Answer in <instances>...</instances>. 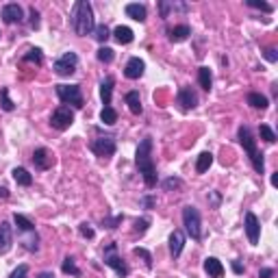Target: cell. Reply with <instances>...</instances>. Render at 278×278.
<instances>
[{"label":"cell","mask_w":278,"mask_h":278,"mask_svg":"<svg viewBox=\"0 0 278 278\" xmlns=\"http://www.w3.org/2000/svg\"><path fill=\"white\" fill-rule=\"evenodd\" d=\"M135 165L139 168V174L144 176V183L148 189L157 187L159 174H157V165L155 159H152V137H144L137 146V152H135Z\"/></svg>","instance_id":"1"},{"label":"cell","mask_w":278,"mask_h":278,"mask_svg":"<svg viewBox=\"0 0 278 278\" xmlns=\"http://www.w3.org/2000/svg\"><path fill=\"white\" fill-rule=\"evenodd\" d=\"M72 28L74 33L79 35V37H87V35H92V31L96 26H93V9L92 4L87 2V0H79V2L74 4L72 9Z\"/></svg>","instance_id":"2"},{"label":"cell","mask_w":278,"mask_h":278,"mask_svg":"<svg viewBox=\"0 0 278 278\" xmlns=\"http://www.w3.org/2000/svg\"><path fill=\"white\" fill-rule=\"evenodd\" d=\"M237 137H239V144L244 146V150L248 152V157H250V163H252L254 172H257V174H263L265 161H263V155L259 152V148H257V139L252 137V131H250L248 126H239Z\"/></svg>","instance_id":"3"},{"label":"cell","mask_w":278,"mask_h":278,"mask_svg":"<svg viewBox=\"0 0 278 278\" xmlns=\"http://www.w3.org/2000/svg\"><path fill=\"white\" fill-rule=\"evenodd\" d=\"M183 224H185V230L191 239L200 241L202 239V220H200V213L196 206H185L183 209Z\"/></svg>","instance_id":"4"},{"label":"cell","mask_w":278,"mask_h":278,"mask_svg":"<svg viewBox=\"0 0 278 278\" xmlns=\"http://www.w3.org/2000/svg\"><path fill=\"white\" fill-rule=\"evenodd\" d=\"M104 265H109V268L113 270L120 278H126L128 274H131L126 261H124L120 254H117V244H109L104 248Z\"/></svg>","instance_id":"5"},{"label":"cell","mask_w":278,"mask_h":278,"mask_svg":"<svg viewBox=\"0 0 278 278\" xmlns=\"http://www.w3.org/2000/svg\"><path fill=\"white\" fill-rule=\"evenodd\" d=\"M57 96L66 106H76V109H83L85 100H83V92H81V85H57Z\"/></svg>","instance_id":"6"},{"label":"cell","mask_w":278,"mask_h":278,"mask_svg":"<svg viewBox=\"0 0 278 278\" xmlns=\"http://www.w3.org/2000/svg\"><path fill=\"white\" fill-rule=\"evenodd\" d=\"M50 124H52V128H57V131H68V128L74 124V111L66 104L57 106L50 115Z\"/></svg>","instance_id":"7"},{"label":"cell","mask_w":278,"mask_h":278,"mask_svg":"<svg viewBox=\"0 0 278 278\" xmlns=\"http://www.w3.org/2000/svg\"><path fill=\"white\" fill-rule=\"evenodd\" d=\"M55 72L59 76H72L76 72V68H79V55L76 52H66V55H61L55 61Z\"/></svg>","instance_id":"8"},{"label":"cell","mask_w":278,"mask_h":278,"mask_svg":"<svg viewBox=\"0 0 278 278\" xmlns=\"http://www.w3.org/2000/svg\"><path fill=\"white\" fill-rule=\"evenodd\" d=\"M92 152L96 157H102V159H109V157H113L115 155V139L111 137V135H104V137H98V139H93L92 144Z\"/></svg>","instance_id":"9"},{"label":"cell","mask_w":278,"mask_h":278,"mask_svg":"<svg viewBox=\"0 0 278 278\" xmlns=\"http://www.w3.org/2000/svg\"><path fill=\"white\" fill-rule=\"evenodd\" d=\"M33 163H35V170L46 172V170H50L52 165H55V157H52V152L48 148H37V150L33 152Z\"/></svg>","instance_id":"10"},{"label":"cell","mask_w":278,"mask_h":278,"mask_svg":"<svg viewBox=\"0 0 278 278\" xmlns=\"http://www.w3.org/2000/svg\"><path fill=\"white\" fill-rule=\"evenodd\" d=\"M0 15H2L4 24H20L22 20H24V11L17 2H9L4 4L2 11H0Z\"/></svg>","instance_id":"11"},{"label":"cell","mask_w":278,"mask_h":278,"mask_svg":"<svg viewBox=\"0 0 278 278\" xmlns=\"http://www.w3.org/2000/svg\"><path fill=\"white\" fill-rule=\"evenodd\" d=\"M246 235H248V241L252 246L259 244V237H261V224H259V217L254 215L252 211L246 213Z\"/></svg>","instance_id":"12"},{"label":"cell","mask_w":278,"mask_h":278,"mask_svg":"<svg viewBox=\"0 0 278 278\" xmlns=\"http://www.w3.org/2000/svg\"><path fill=\"white\" fill-rule=\"evenodd\" d=\"M176 104L181 106L183 111H189V109H196L198 106V96L191 87H181L179 90V96H176Z\"/></svg>","instance_id":"13"},{"label":"cell","mask_w":278,"mask_h":278,"mask_svg":"<svg viewBox=\"0 0 278 278\" xmlns=\"http://www.w3.org/2000/svg\"><path fill=\"white\" fill-rule=\"evenodd\" d=\"M144 70H146V63L141 61L139 57H131L126 61V68H124V76L131 79V81H137V79L144 76Z\"/></svg>","instance_id":"14"},{"label":"cell","mask_w":278,"mask_h":278,"mask_svg":"<svg viewBox=\"0 0 278 278\" xmlns=\"http://www.w3.org/2000/svg\"><path fill=\"white\" fill-rule=\"evenodd\" d=\"M13 246V228L9 222H0V254H7Z\"/></svg>","instance_id":"15"},{"label":"cell","mask_w":278,"mask_h":278,"mask_svg":"<svg viewBox=\"0 0 278 278\" xmlns=\"http://www.w3.org/2000/svg\"><path fill=\"white\" fill-rule=\"evenodd\" d=\"M183 248H185V235H183V230H174L172 235H170V254L176 259L181 257Z\"/></svg>","instance_id":"16"},{"label":"cell","mask_w":278,"mask_h":278,"mask_svg":"<svg viewBox=\"0 0 278 278\" xmlns=\"http://www.w3.org/2000/svg\"><path fill=\"white\" fill-rule=\"evenodd\" d=\"M113 87H115V79H113V76H106V79L100 83V98H102V104H104V106H111Z\"/></svg>","instance_id":"17"},{"label":"cell","mask_w":278,"mask_h":278,"mask_svg":"<svg viewBox=\"0 0 278 278\" xmlns=\"http://www.w3.org/2000/svg\"><path fill=\"white\" fill-rule=\"evenodd\" d=\"M204 272L209 274V278H224V265L215 257L204 259Z\"/></svg>","instance_id":"18"},{"label":"cell","mask_w":278,"mask_h":278,"mask_svg":"<svg viewBox=\"0 0 278 278\" xmlns=\"http://www.w3.org/2000/svg\"><path fill=\"white\" fill-rule=\"evenodd\" d=\"M126 15H128V17H133L135 22H146L148 9H146V4L131 2V4H126Z\"/></svg>","instance_id":"19"},{"label":"cell","mask_w":278,"mask_h":278,"mask_svg":"<svg viewBox=\"0 0 278 278\" xmlns=\"http://www.w3.org/2000/svg\"><path fill=\"white\" fill-rule=\"evenodd\" d=\"M124 100H126V104H128V109H131V113H135V115H141V111H144V106H141L139 92H128L126 96H124Z\"/></svg>","instance_id":"20"},{"label":"cell","mask_w":278,"mask_h":278,"mask_svg":"<svg viewBox=\"0 0 278 278\" xmlns=\"http://www.w3.org/2000/svg\"><path fill=\"white\" fill-rule=\"evenodd\" d=\"M246 100H248V104H250L252 109H268L270 106L268 96H263V93H259V92H250Z\"/></svg>","instance_id":"21"},{"label":"cell","mask_w":278,"mask_h":278,"mask_svg":"<svg viewBox=\"0 0 278 278\" xmlns=\"http://www.w3.org/2000/svg\"><path fill=\"white\" fill-rule=\"evenodd\" d=\"M189 7L183 2H168V0H163V2H159V11H161V17L165 20V17H170V11H183L185 13Z\"/></svg>","instance_id":"22"},{"label":"cell","mask_w":278,"mask_h":278,"mask_svg":"<svg viewBox=\"0 0 278 278\" xmlns=\"http://www.w3.org/2000/svg\"><path fill=\"white\" fill-rule=\"evenodd\" d=\"M115 37V41L117 44H131V41L135 39V33L131 31V28L128 26H117L113 33H111Z\"/></svg>","instance_id":"23"},{"label":"cell","mask_w":278,"mask_h":278,"mask_svg":"<svg viewBox=\"0 0 278 278\" xmlns=\"http://www.w3.org/2000/svg\"><path fill=\"white\" fill-rule=\"evenodd\" d=\"M11 174H13V181L17 183V185H22V187H31L33 185V176L28 174L26 168H15Z\"/></svg>","instance_id":"24"},{"label":"cell","mask_w":278,"mask_h":278,"mask_svg":"<svg viewBox=\"0 0 278 278\" xmlns=\"http://www.w3.org/2000/svg\"><path fill=\"white\" fill-rule=\"evenodd\" d=\"M191 35V28L187 24H179L174 28H170V41H185Z\"/></svg>","instance_id":"25"},{"label":"cell","mask_w":278,"mask_h":278,"mask_svg":"<svg viewBox=\"0 0 278 278\" xmlns=\"http://www.w3.org/2000/svg\"><path fill=\"white\" fill-rule=\"evenodd\" d=\"M198 83H200V87H202L204 92H211V87H213V74H211V70L202 66L198 70Z\"/></svg>","instance_id":"26"},{"label":"cell","mask_w":278,"mask_h":278,"mask_svg":"<svg viewBox=\"0 0 278 278\" xmlns=\"http://www.w3.org/2000/svg\"><path fill=\"white\" fill-rule=\"evenodd\" d=\"M13 222H15V226L22 230V233H33L35 230V224L28 220L26 215H22V213H15L13 215Z\"/></svg>","instance_id":"27"},{"label":"cell","mask_w":278,"mask_h":278,"mask_svg":"<svg viewBox=\"0 0 278 278\" xmlns=\"http://www.w3.org/2000/svg\"><path fill=\"white\" fill-rule=\"evenodd\" d=\"M211 165H213V155H211V152H202V155L198 157V161H196V172L204 174Z\"/></svg>","instance_id":"28"},{"label":"cell","mask_w":278,"mask_h":278,"mask_svg":"<svg viewBox=\"0 0 278 278\" xmlns=\"http://www.w3.org/2000/svg\"><path fill=\"white\" fill-rule=\"evenodd\" d=\"M100 120H102V124H106V126H113V124L117 122V111L113 109V106H102V111H100Z\"/></svg>","instance_id":"29"},{"label":"cell","mask_w":278,"mask_h":278,"mask_svg":"<svg viewBox=\"0 0 278 278\" xmlns=\"http://www.w3.org/2000/svg\"><path fill=\"white\" fill-rule=\"evenodd\" d=\"M61 270H63V274L81 276V270H79V265H76V261H74L72 257H66V259H63V263H61Z\"/></svg>","instance_id":"30"},{"label":"cell","mask_w":278,"mask_h":278,"mask_svg":"<svg viewBox=\"0 0 278 278\" xmlns=\"http://www.w3.org/2000/svg\"><path fill=\"white\" fill-rule=\"evenodd\" d=\"M22 61H24V63H35V66H41L44 57H41V50L39 48H31L24 57H22Z\"/></svg>","instance_id":"31"},{"label":"cell","mask_w":278,"mask_h":278,"mask_svg":"<svg viewBox=\"0 0 278 278\" xmlns=\"http://www.w3.org/2000/svg\"><path fill=\"white\" fill-rule=\"evenodd\" d=\"M96 57H98V61H102V63H111L115 59V52H113V48H109V46H102Z\"/></svg>","instance_id":"32"},{"label":"cell","mask_w":278,"mask_h":278,"mask_svg":"<svg viewBox=\"0 0 278 278\" xmlns=\"http://www.w3.org/2000/svg\"><path fill=\"white\" fill-rule=\"evenodd\" d=\"M259 135H261V139L268 141V144H274L276 141V133L272 131L268 124H261V126H259Z\"/></svg>","instance_id":"33"},{"label":"cell","mask_w":278,"mask_h":278,"mask_svg":"<svg viewBox=\"0 0 278 278\" xmlns=\"http://www.w3.org/2000/svg\"><path fill=\"white\" fill-rule=\"evenodd\" d=\"M0 106H2L4 111H13L15 109V104L11 102V98H9V90H7V87H2V90H0Z\"/></svg>","instance_id":"34"},{"label":"cell","mask_w":278,"mask_h":278,"mask_svg":"<svg viewBox=\"0 0 278 278\" xmlns=\"http://www.w3.org/2000/svg\"><path fill=\"white\" fill-rule=\"evenodd\" d=\"M93 31H96L93 37H96V41H100V44H104V41L111 37V31H109V26H106V24H100V26L93 28Z\"/></svg>","instance_id":"35"},{"label":"cell","mask_w":278,"mask_h":278,"mask_svg":"<svg viewBox=\"0 0 278 278\" xmlns=\"http://www.w3.org/2000/svg\"><path fill=\"white\" fill-rule=\"evenodd\" d=\"M133 252L137 254V257H141V259H144V263H146V268H148V270L152 268V254L148 252L146 248H133Z\"/></svg>","instance_id":"36"},{"label":"cell","mask_w":278,"mask_h":278,"mask_svg":"<svg viewBox=\"0 0 278 278\" xmlns=\"http://www.w3.org/2000/svg\"><path fill=\"white\" fill-rule=\"evenodd\" d=\"M248 7L261 9V11H265V13H272V11H274V7H272V4H268V2H257V0H248Z\"/></svg>","instance_id":"37"},{"label":"cell","mask_w":278,"mask_h":278,"mask_svg":"<svg viewBox=\"0 0 278 278\" xmlns=\"http://www.w3.org/2000/svg\"><path fill=\"white\" fill-rule=\"evenodd\" d=\"M26 274H28V265H17L9 278H26Z\"/></svg>","instance_id":"38"},{"label":"cell","mask_w":278,"mask_h":278,"mask_svg":"<svg viewBox=\"0 0 278 278\" xmlns=\"http://www.w3.org/2000/svg\"><path fill=\"white\" fill-rule=\"evenodd\" d=\"M79 233H81L85 239H92V237H93V228H92L87 222H83L81 226H79Z\"/></svg>","instance_id":"39"},{"label":"cell","mask_w":278,"mask_h":278,"mask_svg":"<svg viewBox=\"0 0 278 278\" xmlns=\"http://www.w3.org/2000/svg\"><path fill=\"white\" fill-rule=\"evenodd\" d=\"M28 15H31V28H39V11L31 7L28 9Z\"/></svg>","instance_id":"40"},{"label":"cell","mask_w":278,"mask_h":278,"mask_svg":"<svg viewBox=\"0 0 278 278\" xmlns=\"http://www.w3.org/2000/svg\"><path fill=\"white\" fill-rule=\"evenodd\" d=\"M181 185H183V181L181 179H174V176H172V179H168V181H163V187L168 189V191H170V189H179Z\"/></svg>","instance_id":"41"},{"label":"cell","mask_w":278,"mask_h":278,"mask_svg":"<svg viewBox=\"0 0 278 278\" xmlns=\"http://www.w3.org/2000/svg\"><path fill=\"white\" fill-rule=\"evenodd\" d=\"M263 57L268 59L270 63H276V61H278V50H276V48H265V50H263Z\"/></svg>","instance_id":"42"},{"label":"cell","mask_w":278,"mask_h":278,"mask_svg":"<svg viewBox=\"0 0 278 278\" xmlns=\"http://www.w3.org/2000/svg\"><path fill=\"white\" fill-rule=\"evenodd\" d=\"M148 224H150V220H148V217H141V220L135 222V230H137V233H146Z\"/></svg>","instance_id":"43"},{"label":"cell","mask_w":278,"mask_h":278,"mask_svg":"<svg viewBox=\"0 0 278 278\" xmlns=\"http://www.w3.org/2000/svg\"><path fill=\"white\" fill-rule=\"evenodd\" d=\"M122 220H124L122 215H115L113 220H102V224H104L106 228H117V224H122Z\"/></svg>","instance_id":"44"},{"label":"cell","mask_w":278,"mask_h":278,"mask_svg":"<svg viewBox=\"0 0 278 278\" xmlns=\"http://www.w3.org/2000/svg\"><path fill=\"white\" fill-rule=\"evenodd\" d=\"M274 276V270L272 268H263L261 272H259V278H272Z\"/></svg>","instance_id":"45"},{"label":"cell","mask_w":278,"mask_h":278,"mask_svg":"<svg viewBox=\"0 0 278 278\" xmlns=\"http://www.w3.org/2000/svg\"><path fill=\"white\" fill-rule=\"evenodd\" d=\"M141 204H144V206H146V209H150V206H152V204H155V198H150V196H146L144 200H141Z\"/></svg>","instance_id":"46"},{"label":"cell","mask_w":278,"mask_h":278,"mask_svg":"<svg viewBox=\"0 0 278 278\" xmlns=\"http://www.w3.org/2000/svg\"><path fill=\"white\" fill-rule=\"evenodd\" d=\"M209 196H211V200H213V206H220V196H217L215 191H211Z\"/></svg>","instance_id":"47"},{"label":"cell","mask_w":278,"mask_h":278,"mask_svg":"<svg viewBox=\"0 0 278 278\" xmlns=\"http://www.w3.org/2000/svg\"><path fill=\"white\" fill-rule=\"evenodd\" d=\"M233 270L237 272V274H244V268H241V263H239V261H233Z\"/></svg>","instance_id":"48"},{"label":"cell","mask_w":278,"mask_h":278,"mask_svg":"<svg viewBox=\"0 0 278 278\" xmlns=\"http://www.w3.org/2000/svg\"><path fill=\"white\" fill-rule=\"evenodd\" d=\"M2 198H9V189L7 187H0V200Z\"/></svg>","instance_id":"49"},{"label":"cell","mask_w":278,"mask_h":278,"mask_svg":"<svg viewBox=\"0 0 278 278\" xmlns=\"http://www.w3.org/2000/svg\"><path fill=\"white\" fill-rule=\"evenodd\" d=\"M37 278H55V274H52V272H41Z\"/></svg>","instance_id":"50"},{"label":"cell","mask_w":278,"mask_h":278,"mask_svg":"<svg viewBox=\"0 0 278 278\" xmlns=\"http://www.w3.org/2000/svg\"><path fill=\"white\" fill-rule=\"evenodd\" d=\"M272 185L278 187V172H276V174H272Z\"/></svg>","instance_id":"51"}]
</instances>
